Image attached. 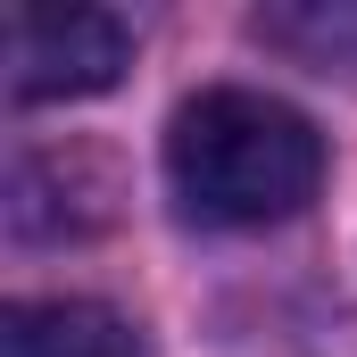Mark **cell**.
<instances>
[{
    "mask_svg": "<svg viewBox=\"0 0 357 357\" xmlns=\"http://www.w3.org/2000/svg\"><path fill=\"white\" fill-rule=\"evenodd\" d=\"M167 191L191 225L216 233L282 225L324 191V133L266 91H191L167 125Z\"/></svg>",
    "mask_w": 357,
    "mask_h": 357,
    "instance_id": "obj_1",
    "label": "cell"
},
{
    "mask_svg": "<svg viewBox=\"0 0 357 357\" xmlns=\"http://www.w3.org/2000/svg\"><path fill=\"white\" fill-rule=\"evenodd\" d=\"M116 216V175L91 150H17L8 158V233L17 241H67Z\"/></svg>",
    "mask_w": 357,
    "mask_h": 357,
    "instance_id": "obj_3",
    "label": "cell"
},
{
    "mask_svg": "<svg viewBox=\"0 0 357 357\" xmlns=\"http://www.w3.org/2000/svg\"><path fill=\"white\" fill-rule=\"evenodd\" d=\"M0 357H142V333L108 299H17L0 316Z\"/></svg>",
    "mask_w": 357,
    "mask_h": 357,
    "instance_id": "obj_4",
    "label": "cell"
},
{
    "mask_svg": "<svg viewBox=\"0 0 357 357\" xmlns=\"http://www.w3.org/2000/svg\"><path fill=\"white\" fill-rule=\"evenodd\" d=\"M258 33L274 50H299L307 67H349L357 59V8H324V0H299V8H258Z\"/></svg>",
    "mask_w": 357,
    "mask_h": 357,
    "instance_id": "obj_5",
    "label": "cell"
},
{
    "mask_svg": "<svg viewBox=\"0 0 357 357\" xmlns=\"http://www.w3.org/2000/svg\"><path fill=\"white\" fill-rule=\"evenodd\" d=\"M8 100L42 108V100H91V91L125 84L133 67V33L108 8H67V0H17L8 8Z\"/></svg>",
    "mask_w": 357,
    "mask_h": 357,
    "instance_id": "obj_2",
    "label": "cell"
}]
</instances>
